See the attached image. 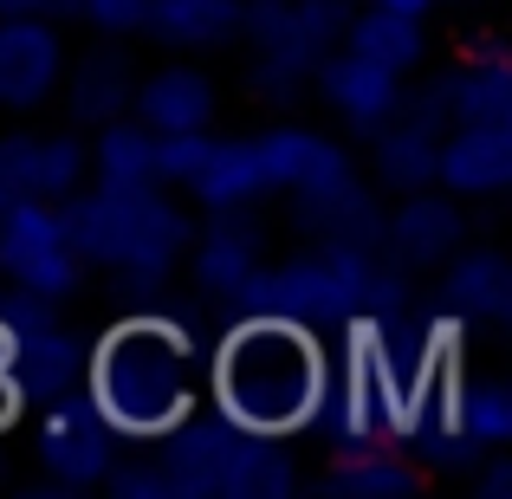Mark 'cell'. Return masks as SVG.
<instances>
[{"label": "cell", "instance_id": "obj_1", "mask_svg": "<svg viewBox=\"0 0 512 499\" xmlns=\"http://www.w3.org/2000/svg\"><path fill=\"white\" fill-rule=\"evenodd\" d=\"M201 376L214 383V415L240 435L286 441L318 422L331 396V376L318 370V331L292 325L286 312L240 318L201 350Z\"/></svg>", "mask_w": 512, "mask_h": 499}, {"label": "cell", "instance_id": "obj_2", "mask_svg": "<svg viewBox=\"0 0 512 499\" xmlns=\"http://www.w3.org/2000/svg\"><path fill=\"white\" fill-rule=\"evenodd\" d=\"M201 350L208 344L163 312L124 318L91 350V409L117 441H169L195 409H208L195 389Z\"/></svg>", "mask_w": 512, "mask_h": 499}, {"label": "cell", "instance_id": "obj_3", "mask_svg": "<svg viewBox=\"0 0 512 499\" xmlns=\"http://www.w3.org/2000/svg\"><path fill=\"white\" fill-rule=\"evenodd\" d=\"M85 266H111L124 279H163L188 247V221L156 182H104L65 208Z\"/></svg>", "mask_w": 512, "mask_h": 499}, {"label": "cell", "instance_id": "obj_4", "mask_svg": "<svg viewBox=\"0 0 512 499\" xmlns=\"http://www.w3.org/2000/svg\"><path fill=\"white\" fill-rule=\"evenodd\" d=\"M0 273L20 299L59 305L85 279V253L65 221V208L52 195H13L0 201Z\"/></svg>", "mask_w": 512, "mask_h": 499}, {"label": "cell", "instance_id": "obj_5", "mask_svg": "<svg viewBox=\"0 0 512 499\" xmlns=\"http://www.w3.org/2000/svg\"><path fill=\"white\" fill-rule=\"evenodd\" d=\"M260 163H266V188H286V195H299L312 214H344L357 208V169H350V156L338 150L331 137H318V130H266L260 137Z\"/></svg>", "mask_w": 512, "mask_h": 499}, {"label": "cell", "instance_id": "obj_6", "mask_svg": "<svg viewBox=\"0 0 512 499\" xmlns=\"http://www.w3.org/2000/svg\"><path fill=\"white\" fill-rule=\"evenodd\" d=\"M65 78V46L46 13H0V111H39Z\"/></svg>", "mask_w": 512, "mask_h": 499}, {"label": "cell", "instance_id": "obj_7", "mask_svg": "<svg viewBox=\"0 0 512 499\" xmlns=\"http://www.w3.org/2000/svg\"><path fill=\"white\" fill-rule=\"evenodd\" d=\"M435 182L448 195H500L512 182V117H461L435 143Z\"/></svg>", "mask_w": 512, "mask_h": 499}, {"label": "cell", "instance_id": "obj_8", "mask_svg": "<svg viewBox=\"0 0 512 499\" xmlns=\"http://www.w3.org/2000/svg\"><path fill=\"white\" fill-rule=\"evenodd\" d=\"M175 182L214 214H240L247 201L266 195V163H260V137H201L188 150V163Z\"/></svg>", "mask_w": 512, "mask_h": 499}, {"label": "cell", "instance_id": "obj_9", "mask_svg": "<svg viewBox=\"0 0 512 499\" xmlns=\"http://www.w3.org/2000/svg\"><path fill=\"white\" fill-rule=\"evenodd\" d=\"M201 137H156V130H143L137 117H111V124L98 130V150H91V169L104 175V182H156L169 188L175 175H182L188 150H195Z\"/></svg>", "mask_w": 512, "mask_h": 499}, {"label": "cell", "instance_id": "obj_10", "mask_svg": "<svg viewBox=\"0 0 512 499\" xmlns=\"http://www.w3.org/2000/svg\"><path fill=\"white\" fill-rule=\"evenodd\" d=\"M130 117L156 137H208L214 124V78L195 72V65H169V72H150L130 98Z\"/></svg>", "mask_w": 512, "mask_h": 499}, {"label": "cell", "instance_id": "obj_11", "mask_svg": "<svg viewBox=\"0 0 512 499\" xmlns=\"http://www.w3.org/2000/svg\"><path fill=\"white\" fill-rule=\"evenodd\" d=\"M91 169V156L72 137H46V130H20L0 143V201L13 195H52L78 188V175Z\"/></svg>", "mask_w": 512, "mask_h": 499}, {"label": "cell", "instance_id": "obj_12", "mask_svg": "<svg viewBox=\"0 0 512 499\" xmlns=\"http://www.w3.org/2000/svg\"><path fill=\"white\" fill-rule=\"evenodd\" d=\"M318 78H325V98L331 111L344 117V124L357 130H376L383 117L402 111V72H389V65L363 59V52H338V59H318Z\"/></svg>", "mask_w": 512, "mask_h": 499}, {"label": "cell", "instance_id": "obj_13", "mask_svg": "<svg viewBox=\"0 0 512 499\" xmlns=\"http://www.w3.org/2000/svg\"><path fill=\"white\" fill-rule=\"evenodd\" d=\"M448 104H454V117H512V65L493 39L454 65Z\"/></svg>", "mask_w": 512, "mask_h": 499}, {"label": "cell", "instance_id": "obj_14", "mask_svg": "<svg viewBox=\"0 0 512 499\" xmlns=\"http://www.w3.org/2000/svg\"><path fill=\"white\" fill-rule=\"evenodd\" d=\"M240 20V0H150L143 13V33L163 39V46H214L227 39Z\"/></svg>", "mask_w": 512, "mask_h": 499}, {"label": "cell", "instance_id": "obj_15", "mask_svg": "<svg viewBox=\"0 0 512 499\" xmlns=\"http://www.w3.org/2000/svg\"><path fill=\"white\" fill-rule=\"evenodd\" d=\"M111 448H117L111 428H78V422L39 435V461H46V474L65 480V487H98V480L111 474Z\"/></svg>", "mask_w": 512, "mask_h": 499}, {"label": "cell", "instance_id": "obj_16", "mask_svg": "<svg viewBox=\"0 0 512 499\" xmlns=\"http://www.w3.org/2000/svg\"><path fill=\"white\" fill-rule=\"evenodd\" d=\"M344 46L350 52H363V59H376V65H389V72H415L422 65V20H409V13H383V7H370V13H357V20L344 26Z\"/></svg>", "mask_w": 512, "mask_h": 499}, {"label": "cell", "instance_id": "obj_17", "mask_svg": "<svg viewBox=\"0 0 512 499\" xmlns=\"http://www.w3.org/2000/svg\"><path fill=\"white\" fill-rule=\"evenodd\" d=\"M195 266H201V279H208L221 299H240V292H253V266H260V253H253L247 227H240L234 214H221V221L201 234Z\"/></svg>", "mask_w": 512, "mask_h": 499}, {"label": "cell", "instance_id": "obj_18", "mask_svg": "<svg viewBox=\"0 0 512 499\" xmlns=\"http://www.w3.org/2000/svg\"><path fill=\"white\" fill-rule=\"evenodd\" d=\"M454 441H467V448H506L512 441V389L500 376H467L461 402H454Z\"/></svg>", "mask_w": 512, "mask_h": 499}, {"label": "cell", "instance_id": "obj_19", "mask_svg": "<svg viewBox=\"0 0 512 499\" xmlns=\"http://www.w3.org/2000/svg\"><path fill=\"white\" fill-rule=\"evenodd\" d=\"M383 130V143H376V163H383V175L396 188H428L435 182V124H428V117H409V124H376Z\"/></svg>", "mask_w": 512, "mask_h": 499}, {"label": "cell", "instance_id": "obj_20", "mask_svg": "<svg viewBox=\"0 0 512 499\" xmlns=\"http://www.w3.org/2000/svg\"><path fill=\"white\" fill-rule=\"evenodd\" d=\"M448 240H454V214H448V201H435V195H409V208L396 214V253L402 260H441L448 253Z\"/></svg>", "mask_w": 512, "mask_h": 499}, {"label": "cell", "instance_id": "obj_21", "mask_svg": "<svg viewBox=\"0 0 512 499\" xmlns=\"http://www.w3.org/2000/svg\"><path fill=\"white\" fill-rule=\"evenodd\" d=\"M448 292H454V312L474 318V325H480V318H500V312H506V273H500V260H493V253H474V260L454 266Z\"/></svg>", "mask_w": 512, "mask_h": 499}, {"label": "cell", "instance_id": "obj_22", "mask_svg": "<svg viewBox=\"0 0 512 499\" xmlns=\"http://www.w3.org/2000/svg\"><path fill=\"white\" fill-rule=\"evenodd\" d=\"M409 480L415 474L402 461H344L338 474H331V487H338V493H357V499H376V493H402Z\"/></svg>", "mask_w": 512, "mask_h": 499}, {"label": "cell", "instance_id": "obj_23", "mask_svg": "<svg viewBox=\"0 0 512 499\" xmlns=\"http://www.w3.org/2000/svg\"><path fill=\"white\" fill-rule=\"evenodd\" d=\"M78 13H85L98 33H143V13H150V0H72Z\"/></svg>", "mask_w": 512, "mask_h": 499}, {"label": "cell", "instance_id": "obj_24", "mask_svg": "<svg viewBox=\"0 0 512 499\" xmlns=\"http://www.w3.org/2000/svg\"><path fill=\"white\" fill-rule=\"evenodd\" d=\"M370 7H383V13H409V20H428V13H435V0H370Z\"/></svg>", "mask_w": 512, "mask_h": 499}, {"label": "cell", "instance_id": "obj_25", "mask_svg": "<svg viewBox=\"0 0 512 499\" xmlns=\"http://www.w3.org/2000/svg\"><path fill=\"white\" fill-rule=\"evenodd\" d=\"M72 0H0V13H59Z\"/></svg>", "mask_w": 512, "mask_h": 499}]
</instances>
